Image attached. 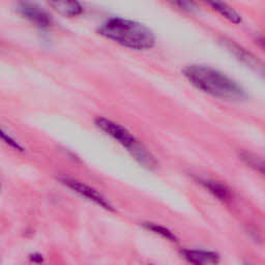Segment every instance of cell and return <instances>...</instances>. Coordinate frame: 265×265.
Wrapping results in <instances>:
<instances>
[{"label": "cell", "instance_id": "cell-2", "mask_svg": "<svg viewBox=\"0 0 265 265\" xmlns=\"http://www.w3.org/2000/svg\"><path fill=\"white\" fill-rule=\"evenodd\" d=\"M100 34L115 43L134 50L151 49L155 44L152 31L136 21L111 18L101 26Z\"/></svg>", "mask_w": 265, "mask_h": 265}, {"label": "cell", "instance_id": "cell-6", "mask_svg": "<svg viewBox=\"0 0 265 265\" xmlns=\"http://www.w3.org/2000/svg\"><path fill=\"white\" fill-rule=\"evenodd\" d=\"M183 257L192 265H217L220 256L215 252L203 250H183Z\"/></svg>", "mask_w": 265, "mask_h": 265}, {"label": "cell", "instance_id": "cell-5", "mask_svg": "<svg viewBox=\"0 0 265 265\" xmlns=\"http://www.w3.org/2000/svg\"><path fill=\"white\" fill-rule=\"evenodd\" d=\"M19 10L21 15L25 17L27 20H29L30 22L36 24L37 26L49 27L52 24L51 17L44 9H41L39 6L36 4L23 2L20 4Z\"/></svg>", "mask_w": 265, "mask_h": 265}, {"label": "cell", "instance_id": "cell-13", "mask_svg": "<svg viewBox=\"0 0 265 265\" xmlns=\"http://www.w3.org/2000/svg\"><path fill=\"white\" fill-rule=\"evenodd\" d=\"M29 259L31 262H34V263H41L44 261L43 255H40V254H38V253L31 254V255L29 256Z\"/></svg>", "mask_w": 265, "mask_h": 265}, {"label": "cell", "instance_id": "cell-3", "mask_svg": "<svg viewBox=\"0 0 265 265\" xmlns=\"http://www.w3.org/2000/svg\"><path fill=\"white\" fill-rule=\"evenodd\" d=\"M95 125L116 142L125 147L126 151H129L142 166L146 168H152L155 166V161L152 155L146 151V148L140 142H138L133 134L123 128L121 124L107 118L98 117L95 119Z\"/></svg>", "mask_w": 265, "mask_h": 265}, {"label": "cell", "instance_id": "cell-1", "mask_svg": "<svg viewBox=\"0 0 265 265\" xmlns=\"http://www.w3.org/2000/svg\"><path fill=\"white\" fill-rule=\"evenodd\" d=\"M185 77L199 90L223 100H241L245 90L225 74L204 66H189L184 71Z\"/></svg>", "mask_w": 265, "mask_h": 265}, {"label": "cell", "instance_id": "cell-4", "mask_svg": "<svg viewBox=\"0 0 265 265\" xmlns=\"http://www.w3.org/2000/svg\"><path fill=\"white\" fill-rule=\"evenodd\" d=\"M59 180L63 186H66L67 188L71 189L73 192L77 193L81 197L87 199L88 201H90V202H93L94 204H97L98 206L108 211H115L113 205L110 203V201L94 188L89 187L82 182H79V180L77 179H74V178L67 177V176L59 177Z\"/></svg>", "mask_w": 265, "mask_h": 265}, {"label": "cell", "instance_id": "cell-7", "mask_svg": "<svg viewBox=\"0 0 265 265\" xmlns=\"http://www.w3.org/2000/svg\"><path fill=\"white\" fill-rule=\"evenodd\" d=\"M50 5L66 17H76L83 13L82 5L77 1H53Z\"/></svg>", "mask_w": 265, "mask_h": 265}, {"label": "cell", "instance_id": "cell-8", "mask_svg": "<svg viewBox=\"0 0 265 265\" xmlns=\"http://www.w3.org/2000/svg\"><path fill=\"white\" fill-rule=\"evenodd\" d=\"M200 182L208 189V192H210L219 200L227 201L230 199L231 197L230 189L225 185H223L219 182H215V180H210V179H202V180H200Z\"/></svg>", "mask_w": 265, "mask_h": 265}, {"label": "cell", "instance_id": "cell-10", "mask_svg": "<svg viewBox=\"0 0 265 265\" xmlns=\"http://www.w3.org/2000/svg\"><path fill=\"white\" fill-rule=\"evenodd\" d=\"M143 225L147 230H151V232L155 233V234L161 235L163 238H166L167 240L177 241V237L175 236L174 233L164 226L157 225V224H155V223H144Z\"/></svg>", "mask_w": 265, "mask_h": 265}, {"label": "cell", "instance_id": "cell-12", "mask_svg": "<svg viewBox=\"0 0 265 265\" xmlns=\"http://www.w3.org/2000/svg\"><path fill=\"white\" fill-rule=\"evenodd\" d=\"M242 158L246 161V163L251 166L256 168L257 170H260L261 172H263V162L258 158V156L253 155L251 153H245L242 155Z\"/></svg>", "mask_w": 265, "mask_h": 265}, {"label": "cell", "instance_id": "cell-9", "mask_svg": "<svg viewBox=\"0 0 265 265\" xmlns=\"http://www.w3.org/2000/svg\"><path fill=\"white\" fill-rule=\"evenodd\" d=\"M211 6H213L215 8V10H217L219 14H221L223 17L229 20L230 22L234 23V24L241 23L240 15L238 13H236L234 9L231 8L229 5H227L226 3L216 2V3H211Z\"/></svg>", "mask_w": 265, "mask_h": 265}, {"label": "cell", "instance_id": "cell-11", "mask_svg": "<svg viewBox=\"0 0 265 265\" xmlns=\"http://www.w3.org/2000/svg\"><path fill=\"white\" fill-rule=\"evenodd\" d=\"M0 140H1L3 143H5L7 146L10 148H13L14 151L23 152L24 151V147L21 145L14 137L10 136L7 132H5L3 129L0 128Z\"/></svg>", "mask_w": 265, "mask_h": 265}]
</instances>
